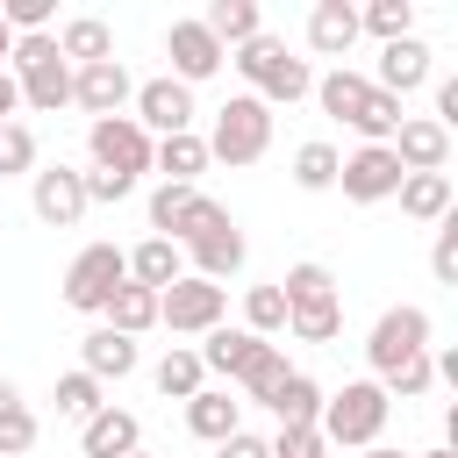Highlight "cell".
Returning <instances> with one entry per match:
<instances>
[{
	"label": "cell",
	"instance_id": "obj_38",
	"mask_svg": "<svg viewBox=\"0 0 458 458\" xmlns=\"http://www.w3.org/2000/svg\"><path fill=\"white\" fill-rule=\"evenodd\" d=\"M100 408H107V401H100V379H86V372H64V379H57V415H79V422H86V415H100Z\"/></svg>",
	"mask_w": 458,
	"mask_h": 458
},
{
	"label": "cell",
	"instance_id": "obj_45",
	"mask_svg": "<svg viewBox=\"0 0 458 458\" xmlns=\"http://www.w3.org/2000/svg\"><path fill=\"white\" fill-rule=\"evenodd\" d=\"M7 57H14V29L0 21V72H7Z\"/></svg>",
	"mask_w": 458,
	"mask_h": 458
},
{
	"label": "cell",
	"instance_id": "obj_18",
	"mask_svg": "<svg viewBox=\"0 0 458 458\" xmlns=\"http://www.w3.org/2000/svg\"><path fill=\"white\" fill-rule=\"evenodd\" d=\"M79 444H86V458H129V451L143 444V422H136L129 408H100V415H86Z\"/></svg>",
	"mask_w": 458,
	"mask_h": 458
},
{
	"label": "cell",
	"instance_id": "obj_7",
	"mask_svg": "<svg viewBox=\"0 0 458 458\" xmlns=\"http://www.w3.org/2000/svg\"><path fill=\"white\" fill-rule=\"evenodd\" d=\"M114 286H129V250H114V243H86V250L72 258V272H64V308L100 315V308L114 301Z\"/></svg>",
	"mask_w": 458,
	"mask_h": 458
},
{
	"label": "cell",
	"instance_id": "obj_39",
	"mask_svg": "<svg viewBox=\"0 0 458 458\" xmlns=\"http://www.w3.org/2000/svg\"><path fill=\"white\" fill-rule=\"evenodd\" d=\"M193 200H200V186H157V193H150V229H157V236H172V229H179V215H186Z\"/></svg>",
	"mask_w": 458,
	"mask_h": 458
},
{
	"label": "cell",
	"instance_id": "obj_14",
	"mask_svg": "<svg viewBox=\"0 0 458 458\" xmlns=\"http://www.w3.org/2000/svg\"><path fill=\"white\" fill-rule=\"evenodd\" d=\"M72 100H79L93 122H107V114H122V100H136V86H129L122 57H107V64H79V72H72Z\"/></svg>",
	"mask_w": 458,
	"mask_h": 458
},
{
	"label": "cell",
	"instance_id": "obj_37",
	"mask_svg": "<svg viewBox=\"0 0 458 458\" xmlns=\"http://www.w3.org/2000/svg\"><path fill=\"white\" fill-rule=\"evenodd\" d=\"M243 315H250V336H272V329H286V293L279 286H250Z\"/></svg>",
	"mask_w": 458,
	"mask_h": 458
},
{
	"label": "cell",
	"instance_id": "obj_29",
	"mask_svg": "<svg viewBox=\"0 0 458 458\" xmlns=\"http://www.w3.org/2000/svg\"><path fill=\"white\" fill-rule=\"evenodd\" d=\"M272 415H279V429H315L322 422V386L308 372H286V386L272 394Z\"/></svg>",
	"mask_w": 458,
	"mask_h": 458
},
{
	"label": "cell",
	"instance_id": "obj_11",
	"mask_svg": "<svg viewBox=\"0 0 458 458\" xmlns=\"http://www.w3.org/2000/svg\"><path fill=\"white\" fill-rule=\"evenodd\" d=\"M336 186H344V200L372 208V200H394L401 165H394V150H386V143H365V150H351V157L336 165Z\"/></svg>",
	"mask_w": 458,
	"mask_h": 458
},
{
	"label": "cell",
	"instance_id": "obj_24",
	"mask_svg": "<svg viewBox=\"0 0 458 458\" xmlns=\"http://www.w3.org/2000/svg\"><path fill=\"white\" fill-rule=\"evenodd\" d=\"M150 165L165 172V186H193L200 172H208V143L186 129V136H157L150 143Z\"/></svg>",
	"mask_w": 458,
	"mask_h": 458
},
{
	"label": "cell",
	"instance_id": "obj_33",
	"mask_svg": "<svg viewBox=\"0 0 458 458\" xmlns=\"http://www.w3.org/2000/svg\"><path fill=\"white\" fill-rule=\"evenodd\" d=\"M279 386H286V358H279V351H272V344H265V351H258V358H250V365H243V394H250V401H265V408H272V394H279Z\"/></svg>",
	"mask_w": 458,
	"mask_h": 458
},
{
	"label": "cell",
	"instance_id": "obj_1",
	"mask_svg": "<svg viewBox=\"0 0 458 458\" xmlns=\"http://www.w3.org/2000/svg\"><path fill=\"white\" fill-rule=\"evenodd\" d=\"M315 100H322V114H336V122H351L365 143H394V129L408 122L401 114V100L394 93H379L372 79H358V72H329V79H315Z\"/></svg>",
	"mask_w": 458,
	"mask_h": 458
},
{
	"label": "cell",
	"instance_id": "obj_27",
	"mask_svg": "<svg viewBox=\"0 0 458 458\" xmlns=\"http://www.w3.org/2000/svg\"><path fill=\"white\" fill-rule=\"evenodd\" d=\"M129 279H136V286H150V293H165L172 279H186V272H179V243H165V236H143V243L129 250Z\"/></svg>",
	"mask_w": 458,
	"mask_h": 458
},
{
	"label": "cell",
	"instance_id": "obj_10",
	"mask_svg": "<svg viewBox=\"0 0 458 458\" xmlns=\"http://www.w3.org/2000/svg\"><path fill=\"white\" fill-rule=\"evenodd\" d=\"M129 122H136L143 136H186V129H193V86H179V79H143Z\"/></svg>",
	"mask_w": 458,
	"mask_h": 458
},
{
	"label": "cell",
	"instance_id": "obj_9",
	"mask_svg": "<svg viewBox=\"0 0 458 458\" xmlns=\"http://www.w3.org/2000/svg\"><path fill=\"white\" fill-rule=\"evenodd\" d=\"M86 150H93V172H114V179H136L150 172V136L129 122V114H107L86 129Z\"/></svg>",
	"mask_w": 458,
	"mask_h": 458
},
{
	"label": "cell",
	"instance_id": "obj_31",
	"mask_svg": "<svg viewBox=\"0 0 458 458\" xmlns=\"http://www.w3.org/2000/svg\"><path fill=\"white\" fill-rule=\"evenodd\" d=\"M150 379H157V394H172V401H193V394H200V351H165Z\"/></svg>",
	"mask_w": 458,
	"mask_h": 458
},
{
	"label": "cell",
	"instance_id": "obj_40",
	"mask_svg": "<svg viewBox=\"0 0 458 458\" xmlns=\"http://www.w3.org/2000/svg\"><path fill=\"white\" fill-rule=\"evenodd\" d=\"M21 451H36V415L14 401V408H0V458H21Z\"/></svg>",
	"mask_w": 458,
	"mask_h": 458
},
{
	"label": "cell",
	"instance_id": "obj_35",
	"mask_svg": "<svg viewBox=\"0 0 458 458\" xmlns=\"http://www.w3.org/2000/svg\"><path fill=\"white\" fill-rule=\"evenodd\" d=\"M36 172V129L29 122H0V179Z\"/></svg>",
	"mask_w": 458,
	"mask_h": 458
},
{
	"label": "cell",
	"instance_id": "obj_44",
	"mask_svg": "<svg viewBox=\"0 0 458 458\" xmlns=\"http://www.w3.org/2000/svg\"><path fill=\"white\" fill-rule=\"evenodd\" d=\"M14 107H21V86H14V72H0V122H14Z\"/></svg>",
	"mask_w": 458,
	"mask_h": 458
},
{
	"label": "cell",
	"instance_id": "obj_15",
	"mask_svg": "<svg viewBox=\"0 0 458 458\" xmlns=\"http://www.w3.org/2000/svg\"><path fill=\"white\" fill-rule=\"evenodd\" d=\"M386 150H394L401 172H444V165H451V129H437L429 114H408Z\"/></svg>",
	"mask_w": 458,
	"mask_h": 458
},
{
	"label": "cell",
	"instance_id": "obj_17",
	"mask_svg": "<svg viewBox=\"0 0 458 458\" xmlns=\"http://www.w3.org/2000/svg\"><path fill=\"white\" fill-rule=\"evenodd\" d=\"M186 250H193V265H200L193 279H215V286H222L229 272H243V229H236L229 215H222L215 229H200V236H193Z\"/></svg>",
	"mask_w": 458,
	"mask_h": 458
},
{
	"label": "cell",
	"instance_id": "obj_12",
	"mask_svg": "<svg viewBox=\"0 0 458 458\" xmlns=\"http://www.w3.org/2000/svg\"><path fill=\"white\" fill-rule=\"evenodd\" d=\"M36 186H29V200H36V222H50V229H72L93 200H86V172H72V165H43V172H29Z\"/></svg>",
	"mask_w": 458,
	"mask_h": 458
},
{
	"label": "cell",
	"instance_id": "obj_16",
	"mask_svg": "<svg viewBox=\"0 0 458 458\" xmlns=\"http://www.w3.org/2000/svg\"><path fill=\"white\" fill-rule=\"evenodd\" d=\"M165 50H172V79H179V86H193V79H215V72H222V57H229V50H222V43H215L200 21H172Z\"/></svg>",
	"mask_w": 458,
	"mask_h": 458
},
{
	"label": "cell",
	"instance_id": "obj_25",
	"mask_svg": "<svg viewBox=\"0 0 458 458\" xmlns=\"http://www.w3.org/2000/svg\"><path fill=\"white\" fill-rule=\"evenodd\" d=\"M57 57L79 72V64H107L114 57V36H107V21H93V14H79V21H64L57 29Z\"/></svg>",
	"mask_w": 458,
	"mask_h": 458
},
{
	"label": "cell",
	"instance_id": "obj_8",
	"mask_svg": "<svg viewBox=\"0 0 458 458\" xmlns=\"http://www.w3.org/2000/svg\"><path fill=\"white\" fill-rule=\"evenodd\" d=\"M157 322L172 329V336H208V329H222V286L215 279H172L165 293H157Z\"/></svg>",
	"mask_w": 458,
	"mask_h": 458
},
{
	"label": "cell",
	"instance_id": "obj_32",
	"mask_svg": "<svg viewBox=\"0 0 458 458\" xmlns=\"http://www.w3.org/2000/svg\"><path fill=\"white\" fill-rule=\"evenodd\" d=\"M336 165H344V157H336L329 143H301V150H293V186L329 193V186H336Z\"/></svg>",
	"mask_w": 458,
	"mask_h": 458
},
{
	"label": "cell",
	"instance_id": "obj_28",
	"mask_svg": "<svg viewBox=\"0 0 458 458\" xmlns=\"http://www.w3.org/2000/svg\"><path fill=\"white\" fill-rule=\"evenodd\" d=\"M100 315H107V329H114V336H143V329H157V293L129 279V286H114V301H107Z\"/></svg>",
	"mask_w": 458,
	"mask_h": 458
},
{
	"label": "cell",
	"instance_id": "obj_26",
	"mask_svg": "<svg viewBox=\"0 0 458 458\" xmlns=\"http://www.w3.org/2000/svg\"><path fill=\"white\" fill-rule=\"evenodd\" d=\"M265 351V336H250V329H208V344H200V372H229V379H243V365Z\"/></svg>",
	"mask_w": 458,
	"mask_h": 458
},
{
	"label": "cell",
	"instance_id": "obj_49",
	"mask_svg": "<svg viewBox=\"0 0 458 458\" xmlns=\"http://www.w3.org/2000/svg\"><path fill=\"white\" fill-rule=\"evenodd\" d=\"M129 458H150V451H129Z\"/></svg>",
	"mask_w": 458,
	"mask_h": 458
},
{
	"label": "cell",
	"instance_id": "obj_6",
	"mask_svg": "<svg viewBox=\"0 0 458 458\" xmlns=\"http://www.w3.org/2000/svg\"><path fill=\"white\" fill-rule=\"evenodd\" d=\"M208 143V157H222V165H258L265 150H272V107L258 100V93H236L222 114H215V136H200Z\"/></svg>",
	"mask_w": 458,
	"mask_h": 458
},
{
	"label": "cell",
	"instance_id": "obj_5",
	"mask_svg": "<svg viewBox=\"0 0 458 458\" xmlns=\"http://www.w3.org/2000/svg\"><path fill=\"white\" fill-rule=\"evenodd\" d=\"M386 394H379V379H351L344 394H329L322 401V444H358V451H372L379 444V429H386Z\"/></svg>",
	"mask_w": 458,
	"mask_h": 458
},
{
	"label": "cell",
	"instance_id": "obj_46",
	"mask_svg": "<svg viewBox=\"0 0 458 458\" xmlns=\"http://www.w3.org/2000/svg\"><path fill=\"white\" fill-rule=\"evenodd\" d=\"M14 401H21V394H14V379H0V408H14Z\"/></svg>",
	"mask_w": 458,
	"mask_h": 458
},
{
	"label": "cell",
	"instance_id": "obj_34",
	"mask_svg": "<svg viewBox=\"0 0 458 458\" xmlns=\"http://www.w3.org/2000/svg\"><path fill=\"white\" fill-rule=\"evenodd\" d=\"M429 379H437V372H429V351H415V358H401V365L379 379V394H386V401H394V394H401V401H422Z\"/></svg>",
	"mask_w": 458,
	"mask_h": 458
},
{
	"label": "cell",
	"instance_id": "obj_13",
	"mask_svg": "<svg viewBox=\"0 0 458 458\" xmlns=\"http://www.w3.org/2000/svg\"><path fill=\"white\" fill-rule=\"evenodd\" d=\"M365 351H372V372L386 379L401 358L429 351V315H422V308H386V315L372 322V344H365Z\"/></svg>",
	"mask_w": 458,
	"mask_h": 458
},
{
	"label": "cell",
	"instance_id": "obj_42",
	"mask_svg": "<svg viewBox=\"0 0 458 458\" xmlns=\"http://www.w3.org/2000/svg\"><path fill=\"white\" fill-rule=\"evenodd\" d=\"M272 458H329V444H322V429H279Z\"/></svg>",
	"mask_w": 458,
	"mask_h": 458
},
{
	"label": "cell",
	"instance_id": "obj_47",
	"mask_svg": "<svg viewBox=\"0 0 458 458\" xmlns=\"http://www.w3.org/2000/svg\"><path fill=\"white\" fill-rule=\"evenodd\" d=\"M365 458H408V451H386V444H372V451H365Z\"/></svg>",
	"mask_w": 458,
	"mask_h": 458
},
{
	"label": "cell",
	"instance_id": "obj_2",
	"mask_svg": "<svg viewBox=\"0 0 458 458\" xmlns=\"http://www.w3.org/2000/svg\"><path fill=\"white\" fill-rule=\"evenodd\" d=\"M236 72L250 79V93L265 100V107H293L301 93H315V72H308V57H293L279 36H250V43H236Z\"/></svg>",
	"mask_w": 458,
	"mask_h": 458
},
{
	"label": "cell",
	"instance_id": "obj_23",
	"mask_svg": "<svg viewBox=\"0 0 458 458\" xmlns=\"http://www.w3.org/2000/svg\"><path fill=\"white\" fill-rule=\"evenodd\" d=\"M308 43H315L322 57H344V50L358 43V7H351V0H315V14H308Z\"/></svg>",
	"mask_w": 458,
	"mask_h": 458
},
{
	"label": "cell",
	"instance_id": "obj_36",
	"mask_svg": "<svg viewBox=\"0 0 458 458\" xmlns=\"http://www.w3.org/2000/svg\"><path fill=\"white\" fill-rule=\"evenodd\" d=\"M408 21H415V0H372V7L358 14V29H372V36H386V43H401Z\"/></svg>",
	"mask_w": 458,
	"mask_h": 458
},
{
	"label": "cell",
	"instance_id": "obj_30",
	"mask_svg": "<svg viewBox=\"0 0 458 458\" xmlns=\"http://www.w3.org/2000/svg\"><path fill=\"white\" fill-rule=\"evenodd\" d=\"M200 29L229 50V43H250L258 36V0H215L208 14H200Z\"/></svg>",
	"mask_w": 458,
	"mask_h": 458
},
{
	"label": "cell",
	"instance_id": "obj_3",
	"mask_svg": "<svg viewBox=\"0 0 458 458\" xmlns=\"http://www.w3.org/2000/svg\"><path fill=\"white\" fill-rule=\"evenodd\" d=\"M279 293H286V329H293L301 344H336V329H344V301H336L329 265H293V272L279 279Z\"/></svg>",
	"mask_w": 458,
	"mask_h": 458
},
{
	"label": "cell",
	"instance_id": "obj_19",
	"mask_svg": "<svg viewBox=\"0 0 458 458\" xmlns=\"http://www.w3.org/2000/svg\"><path fill=\"white\" fill-rule=\"evenodd\" d=\"M422 79H429V43H422V36H401V43H386V57H379V79H372V86L401 100V93H415Z\"/></svg>",
	"mask_w": 458,
	"mask_h": 458
},
{
	"label": "cell",
	"instance_id": "obj_43",
	"mask_svg": "<svg viewBox=\"0 0 458 458\" xmlns=\"http://www.w3.org/2000/svg\"><path fill=\"white\" fill-rule=\"evenodd\" d=\"M222 458H272V444L250 437V429H236V437H222Z\"/></svg>",
	"mask_w": 458,
	"mask_h": 458
},
{
	"label": "cell",
	"instance_id": "obj_48",
	"mask_svg": "<svg viewBox=\"0 0 458 458\" xmlns=\"http://www.w3.org/2000/svg\"><path fill=\"white\" fill-rule=\"evenodd\" d=\"M422 458H458V451H422Z\"/></svg>",
	"mask_w": 458,
	"mask_h": 458
},
{
	"label": "cell",
	"instance_id": "obj_20",
	"mask_svg": "<svg viewBox=\"0 0 458 458\" xmlns=\"http://www.w3.org/2000/svg\"><path fill=\"white\" fill-rule=\"evenodd\" d=\"M401 215L408 222H444L451 215V172H401Z\"/></svg>",
	"mask_w": 458,
	"mask_h": 458
},
{
	"label": "cell",
	"instance_id": "obj_21",
	"mask_svg": "<svg viewBox=\"0 0 458 458\" xmlns=\"http://www.w3.org/2000/svg\"><path fill=\"white\" fill-rule=\"evenodd\" d=\"M79 372H86V379H129V372H136V336L93 329V336L79 344Z\"/></svg>",
	"mask_w": 458,
	"mask_h": 458
},
{
	"label": "cell",
	"instance_id": "obj_22",
	"mask_svg": "<svg viewBox=\"0 0 458 458\" xmlns=\"http://www.w3.org/2000/svg\"><path fill=\"white\" fill-rule=\"evenodd\" d=\"M186 429H193V437H208V444H222V437H236V429H243V401H229L222 386H200V394L186 401Z\"/></svg>",
	"mask_w": 458,
	"mask_h": 458
},
{
	"label": "cell",
	"instance_id": "obj_4",
	"mask_svg": "<svg viewBox=\"0 0 458 458\" xmlns=\"http://www.w3.org/2000/svg\"><path fill=\"white\" fill-rule=\"evenodd\" d=\"M7 72H14V86H21V107L57 114V107L72 100V64L57 57V36H14Z\"/></svg>",
	"mask_w": 458,
	"mask_h": 458
},
{
	"label": "cell",
	"instance_id": "obj_41",
	"mask_svg": "<svg viewBox=\"0 0 458 458\" xmlns=\"http://www.w3.org/2000/svg\"><path fill=\"white\" fill-rule=\"evenodd\" d=\"M429 272H437L444 286L458 279V222H451V215H444V229H437V250H429Z\"/></svg>",
	"mask_w": 458,
	"mask_h": 458
}]
</instances>
